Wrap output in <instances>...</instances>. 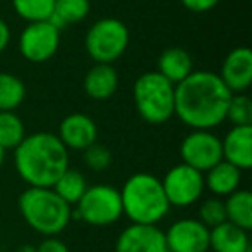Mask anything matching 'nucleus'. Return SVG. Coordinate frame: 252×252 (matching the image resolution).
<instances>
[{
	"instance_id": "1",
	"label": "nucleus",
	"mask_w": 252,
	"mask_h": 252,
	"mask_svg": "<svg viewBox=\"0 0 252 252\" xmlns=\"http://www.w3.org/2000/svg\"><path fill=\"white\" fill-rule=\"evenodd\" d=\"M231 95L218 73L192 71L175 85V116L190 130H213L226 121Z\"/></svg>"
},
{
	"instance_id": "2",
	"label": "nucleus",
	"mask_w": 252,
	"mask_h": 252,
	"mask_svg": "<svg viewBox=\"0 0 252 252\" xmlns=\"http://www.w3.org/2000/svg\"><path fill=\"white\" fill-rule=\"evenodd\" d=\"M14 166L28 187L52 189L69 168V154L57 135L38 131L25 137L14 149Z\"/></svg>"
},
{
	"instance_id": "3",
	"label": "nucleus",
	"mask_w": 252,
	"mask_h": 252,
	"mask_svg": "<svg viewBox=\"0 0 252 252\" xmlns=\"http://www.w3.org/2000/svg\"><path fill=\"white\" fill-rule=\"evenodd\" d=\"M121 193L123 214L131 223L158 224L169 213L162 183L151 173H135L126 180Z\"/></svg>"
},
{
	"instance_id": "4",
	"label": "nucleus",
	"mask_w": 252,
	"mask_h": 252,
	"mask_svg": "<svg viewBox=\"0 0 252 252\" xmlns=\"http://www.w3.org/2000/svg\"><path fill=\"white\" fill-rule=\"evenodd\" d=\"M23 220L43 237L63 233L73 218V209L52 189L28 187L18 200Z\"/></svg>"
},
{
	"instance_id": "5",
	"label": "nucleus",
	"mask_w": 252,
	"mask_h": 252,
	"mask_svg": "<svg viewBox=\"0 0 252 252\" xmlns=\"http://www.w3.org/2000/svg\"><path fill=\"white\" fill-rule=\"evenodd\" d=\"M133 100L145 123L162 125L175 116V85L158 71H147L135 81Z\"/></svg>"
},
{
	"instance_id": "6",
	"label": "nucleus",
	"mask_w": 252,
	"mask_h": 252,
	"mask_svg": "<svg viewBox=\"0 0 252 252\" xmlns=\"http://www.w3.org/2000/svg\"><path fill=\"white\" fill-rule=\"evenodd\" d=\"M130 32L119 19L104 18L95 21L85 36V49L95 64H112L126 52Z\"/></svg>"
},
{
	"instance_id": "7",
	"label": "nucleus",
	"mask_w": 252,
	"mask_h": 252,
	"mask_svg": "<svg viewBox=\"0 0 252 252\" xmlns=\"http://www.w3.org/2000/svg\"><path fill=\"white\" fill-rule=\"evenodd\" d=\"M74 216L90 226H111L123 216L121 193L111 185L88 187L76 202Z\"/></svg>"
},
{
	"instance_id": "8",
	"label": "nucleus",
	"mask_w": 252,
	"mask_h": 252,
	"mask_svg": "<svg viewBox=\"0 0 252 252\" xmlns=\"http://www.w3.org/2000/svg\"><path fill=\"white\" fill-rule=\"evenodd\" d=\"M61 28L52 21L28 23L19 36V52L28 63L42 64L50 61L59 50Z\"/></svg>"
},
{
	"instance_id": "9",
	"label": "nucleus",
	"mask_w": 252,
	"mask_h": 252,
	"mask_svg": "<svg viewBox=\"0 0 252 252\" xmlns=\"http://www.w3.org/2000/svg\"><path fill=\"white\" fill-rule=\"evenodd\" d=\"M161 183L169 206L175 207H189L195 204L202 197L204 189H206L204 173L197 171L183 162L173 166L161 180Z\"/></svg>"
},
{
	"instance_id": "10",
	"label": "nucleus",
	"mask_w": 252,
	"mask_h": 252,
	"mask_svg": "<svg viewBox=\"0 0 252 252\" xmlns=\"http://www.w3.org/2000/svg\"><path fill=\"white\" fill-rule=\"evenodd\" d=\"M180 156L183 164L206 173L223 159L221 138L211 130H192L182 140Z\"/></svg>"
},
{
	"instance_id": "11",
	"label": "nucleus",
	"mask_w": 252,
	"mask_h": 252,
	"mask_svg": "<svg viewBox=\"0 0 252 252\" xmlns=\"http://www.w3.org/2000/svg\"><path fill=\"white\" fill-rule=\"evenodd\" d=\"M168 252H207L209 251V228L199 220H178L164 231Z\"/></svg>"
},
{
	"instance_id": "12",
	"label": "nucleus",
	"mask_w": 252,
	"mask_h": 252,
	"mask_svg": "<svg viewBox=\"0 0 252 252\" xmlns=\"http://www.w3.org/2000/svg\"><path fill=\"white\" fill-rule=\"evenodd\" d=\"M116 252H168L164 231L158 224L131 223L119 233Z\"/></svg>"
},
{
	"instance_id": "13",
	"label": "nucleus",
	"mask_w": 252,
	"mask_h": 252,
	"mask_svg": "<svg viewBox=\"0 0 252 252\" xmlns=\"http://www.w3.org/2000/svg\"><path fill=\"white\" fill-rule=\"evenodd\" d=\"M218 76L231 94H245L252 83V52L247 47H237L224 57Z\"/></svg>"
},
{
	"instance_id": "14",
	"label": "nucleus",
	"mask_w": 252,
	"mask_h": 252,
	"mask_svg": "<svg viewBox=\"0 0 252 252\" xmlns=\"http://www.w3.org/2000/svg\"><path fill=\"white\" fill-rule=\"evenodd\" d=\"M59 140L69 151H85L98 138V128L90 116L83 112H71L61 121Z\"/></svg>"
},
{
	"instance_id": "15",
	"label": "nucleus",
	"mask_w": 252,
	"mask_h": 252,
	"mask_svg": "<svg viewBox=\"0 0 252 252\" xmlns=\"http://www.w3.org/2000/svg\"><path fill=\"white\" fill-rule=\"evenodd\" d=\"M223 159L240 171L252 168V126H233L221 140Z\"/></svg>"
},
{
	"instance_id": "16",
	"label": "nucleus",
	"mask_w": 252,
	"mask_h": 252,
	"mask_svg": "<svg viewBox=\"0 0 252 252\" xmlns=\"http://www.w3.org/2000/svg\"><path fill=\"white\" fill-rule=\"evenodd\" d=\"M119 76L112 64H95L83 80V90L92 100H109L118 92Z\"/></svg>"
},
{
	"instance_id": "17",
	"label": "nucleus",
	"mask_w": 252,
	"mask_h": 252,
	"mask_svg": "<svg viewBox=\"0 0 252 252\" xmlns=\"http://www.w3.org/2000/svg\"><path fill=\"white\" fill-rule=\"evenodd\" d=\"M209 249L213 252H251V242L247 231L224 221L209 230Z\"/></svg>"
},
{
	"instance_id": "18",
	"label": "nucleus",
	"mask_w": 252,
	"mask_h": 252,
	"mask_svg": "<svg viewBox=\"0 0 252 252\" xmlns=\"http://www.w3.org/2000/svg\"><path fill=\"white\" fill-rule=\"evenodd\" d=\"M240 182L242 171L235 168L233 164L226 162L224 159H221L216 166L206 171V176H204V187L214 197H220V199H224L230 193H233L235 190L240 189Z\"/></svg>"
},
{
	"instance_id": "19",
	"label": "nucleus",
	"mask_w": 252,
	"mask_h": 252,
	"mask_svg": "<svg viewBox=\"0 0 252 252\" xmlns=\"http://www.w3.org/2000/svg\"><path fill=\"white\" fill-rule=\"evenodd\" d=\"M193 71L192 56L182 47H169L159 56L158 73L173 85L183 81Z\"/></svg>"
},
{
	"instance_id": "20",
	"label": "nucleus",
	"mask_w": 252,
	"mask_h": 252,
	"mask_svg": "<svg viewBox=\"0 0 252 252\" xmlns=\"http://www.w3.org/2000/svg\"><path fill=\"white\" fill-rule=\"evenodd\" d=\"M226 221L249 231L252 228V193L249 190H235L224 200Z\"/></svg>"
},
{
	"instance_id": "21",
	"label": "nucleus",
	"mask_w": 252,
	"mask_h": 252,
	"mask_svg": "<svg viewBox=\"0 0 252 252\" xmlns=\"http://www.w3.org/2000/svg\"><path fill=\"white\" fill-rule=\"evenodd\" d=\"M87 189V178L83 176V173L73 168H67L52 187L54 192L69 206H76V202L81 199Z\"/></svg>"
},
{
	"instance_id": "22",
	"label": "nucleus",
	"mask_w": 252,
	"mask_h": 252,
	"mask_svg": "<svg viewBox=\"0 0 252 252\" xmlns=\"http://www.w3.org/2000/svg\"><path fill=\"white\" fill-rule=\"evenodd\" d=\"M90 12V0H56L50 21L63 30L67 25L83 21Z\"/></svg>"
},
{
	"instance_id": "23",
	"label": "nucleus",
	"mask_w": 252,
	"mask_h": 252,
	"mask_svg": "<svg viewBox=\"0 0 252 252\" xmlns=\"http://www.w3.org/2000/svg\"><path fill=\"white\" fill-rule=\"evenodd\" d=\"M26 98V85L11 73H0V112L16 111Z\"/></svg>"
},
{
	"instance_id": "24",
	"label": "nucleus",
	"mask_w": 252,
	"mask_h": 252,
	"mask_svg": "<svg viewBox=\"0 0 252 252\" xmlns=\"http://www.w3.org/2000/svg\"><path fill=\"white\" fill-rule=\"evenodd\" d=\"M26 137L23 119L14 111L0 112V147L4 151H14Z\"/></svg>"
},
{
	"instance_id": "25",
	"label": "nucleus",
	"mask_w": 252,
	"mask_h": 252,
	"mask_svg": "<svg viewBox=\"0 0 252 252\" xmlns=\"http://www.w3.org/2000/svg\"><path fill=\"white\" fill-rule=\"evenodd\" d=\"M16 14L28 23L49 21L54 14L56 0H11Z\"/></svg>"
},
{
	"instance_id": "26",
	"label": "nucleus",
	"mask_w": 252,
	"mask_h": 252,
	"mask_svg": "<svg viewBox=\"0 0 252 252\" xmlns=\"http://www.w3.org/2000/svg\"><path fill=\"white\" fill-rule=\"evenodd\" d=\"M226 119L233 126H252V100L245 94H233L228 102Z\"/></svg>"
},
{
	"instance_id": "27",
	"label": "nucleus",
	"mask_w": 252,
	"mask_h": 252,
	"mask_svg": "<svg viewBox=\"0 0 252 252\" xmlns=\"http://www.w3.org/2000/svg\"><path fill=\"white\" fill-rule=\"evenodd\" d=\"M199 221L206 224L207 228H214L218 224L226 221V209H224V200L220 197H211L204 200L199 207Z\"/></svg>"
},
{
	"instance_id": "28",
	"label": "nucleus",
	"mask_w": 252,
	"mask_h": 252,
	"mask_svg": "<svg viewBox=\"0 0 252 252\" xmlns=\"http://www.w3.org/2000/svg\"><path fill=\"white\" fill-rule=\"evenodd\" d=\"M83 161L92 171H105L112 164V154L105 145L95 142L83 151Z\"/></svg>"
},
{
	"instance_id": "29",
	"label": "nucleus",
	"mask_w": 252,
	"mask_h": 252,
	"mask_svg": "<svg viewBox=\"0 0 252 252\" xmlns=\"http://www.w3.org/2000/svg\"><path fill=\"white\" fill-rule=\"evenodd\" d=\"M180 2H182L183 7L189 9L190 12L200 14V12H207V11H211V9H214L221 0H180Z\"/></svg>"
},
{
	"instance_id": "30",
	"label": "nucleus",
	"mask_w": 252,
	"mask_h": 252,
	"mask_svg": "<svg viewBox=\"0 0 252 252\" xmlns=\"http://www.w3.org/2000/svg\"><path fill=\"white\" fill-rule=\"evenodd\" d=\"M36 252H69V247L57 237H47L36 247Z\"/></svg>"
},
{
	"instance_id": "31",
	"label": "nucleus",
	"mask_w": 252,
	"mask_h": 252,
	"mask_svg": "<svg viewBox=\"0 0 252 252\" xmlns=\"http://www.w3.org/2000/svg\"><path fill=\"white\" fill-rule=\"evenodd\" d=\"M9 43H11V28L4 19L0 18V54L7 49Z\"/></svg>"
},
{
	"instance_id": "32",
	"label": "nucleus",
	"mask_w": 252,
	"mask_h": 252,
	"mask_svg": "<svg viewBox=\"0 0 252 252\" xmlns=\"http://www.w3.org/2000/svg\"><path fill=\"white\" fill-rule=\"evenodd\" d=\"M16 252H36V247L32 244H25V245H21Z\"/></svg>"
},
{
	"instance_id": "33",
	"label": "nucleus",
	"mask_w": 252,
	"mask_h": 252,
	"mask_svg": "<svg viewBox=\"0 0 252 252\" xmlns=\"http://www.w3.org/2000/svg\"><path fill=\"white\" fill-rule=\"evenodd\" d=\"M4 161H5V151L2 147H0V168L4 166Z\"/></svg>"
}]
</instances>
